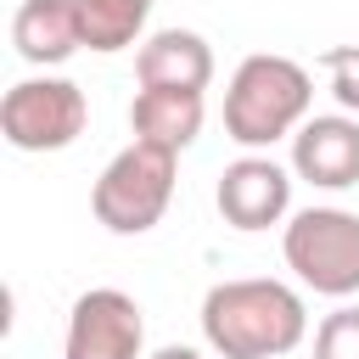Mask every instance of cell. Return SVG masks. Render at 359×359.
Instances as JSON below:
<instances>
[{
  "instance_id": "6da1fadb",
  "label": "cell",
  "mask_w": 359,
  "mask_h": 359,
  "mask_svg": "<svg viewBox=\"0 0 359 359\" xmlns=\"http://www.w3.org/2000/svg\"><path fill=\"white\" fill-rule=\"evenodd\" d=\"M202 342L219 359H280L309 337V309L286 280H219L202 297Z\"/></svg>"
},
{
  "instance_id": "7a4b0ae2",
  "label": "cell",
  "mask_w": 359,
  "mask_h": 359,
  "mask_svg": "<svg viewBox=\"0 0 359 359\" xmlns=\"http://www.w3.org/2000/svg\"><path fill=\"white\" fill-rule=\"evenodd\" d=\"M314 107V84H309V67L292 62V56H275V50H258L247 56L236 73H230V90H224V135L247 151H264L286 135L303 129Z\"/></svg>"
},
{
  "instance_id": "3957f363",
  "label": "cell",
  "mask_w": 359,
  "mask_h": 359,
  "mask_svg": "<svg viewBox=\"0 0 359 359\" xmlns=\"http://www.w3.org/2000/svg\"><path fill=\"white\" fill-rule=\"evenodd\" d=\"M174 168H180V151H163L151 140H129L101 168V180L90 191L95 219L112 236H146L174 202Z\"/></svg>"
},
{
  "instance_id": "277c9868",
  "label": "cell",
  "mask_w": 359,
  "mask_h": 359,
  "mask_svg": "<svg viewBox=\"0 0 359 359\" xmlns=\"http://www.w3.org/2000/svg\"><path fill=\"white\" fill-rule=\"evenodd\" d=\"M286 269L320 297L359 292V213L348 208H303L280 230Z\"/></svg>"
},
{
  "instance_id": "5b68a950",
  "label": "cell",
  "mask_w": 359,
  "mask_h": 359,
  "mask_svg": "<svg viewBox=\"0 0 359 359\" xmlns=\"http://www.w3.org/2000/svg\"><path fill=\"white\" fill-rule=\"evenodd\" d=\"M90 123V101L73 79L39 73V79H17L0 95V135L11 151H62L84 135Z\"/></svg>"
},
{
  "instance_id": "8992f818",
  "label": "cell",
  "mask_w": 359,
  "mask_h": 359,
  "mask_svg": "<svg viewBox=\"0 0 359 359\" xmlns=\"http://www.w3.org/2000/svg\"><path fill=\"white\" fill-rule=\"evenodd\" d=\"M62 359H146V314L118 286H90L62 331Z\"/></svg>"
},
{
  "instance_id": "52a82bcc",
  "label": "cell",
  "mask_w": 359,
  "mask_h": 359,
  "mask_svg": "<svg viewBox=\"0 0 359 359\" xmlns=\"http://www.w3.org/2000/svg\"><path fill=\"white\" fill-rule=\"evenodd\" d=\"M213 202H219V219L230 230H247V236L269 230V224H280L292 213V168H280L264 151H247L219 174Z\"/></svg>"
},
{
  "instance_id": "ba28073f",
  "label": "cell",
  "mask_w": 359,
  "mask_h": 359,
  "mask_svg": "<svg viewBox=\"0 0 359 359\" xmlns=\"http://www.w3.org/2000/svg\"><path fill=\"white\" fill-rule=\"evenodd\" d=\"M292 174L320 191L359 185V118L353 112H314L292 135Z\"/></svg>"
},
{
  "instance_id": "9c48e42d",
  "label": "cell",
  "mask_w": 359,
  "mask_h": 359,
  "mask_svg": "<svg viewBox=\"0 0 359 359\" xmlns=\"http://www.w3.org/2000/svg\"><path fill=\"white\" fill-rule=\"evenodd\" d=\"M135 79L151 84V90H208L213 45L191 28H157L135 50Z\"/></svg>"
},
{
  "instance_id": "30bf717a",
  "label": "cell",
  "mask_w": 359,
  "mask_h": 359,
  "mask_svg": "<svg viewBox=\"0 0 359 359\" xmlns=\"http://www.w3.org/2000/svg\"><path fill=\"white\" fill-rule=\"evenodd\" d=\"M11 45L28 67H56L73 50H84V17L79 0H22L11 17Z\"/></svg>"
},
{
  "instance_id": "8fae6325",
  "label": "cell",
  "mask_w": 359,
  "mask_h": 359,
  "mask_svg": "<svg viewBox=\"0 0 359 359\" xmlns=\"http://www.w3.org/2000/svg\"><path fill=\"white\" fill-rule=\"evenodd\" d=\"M202 90H151L140 84L129 101V129L135 140H151L163 151H185L202 135Z\"/></svg>"
},
{
  "instance_id": "7c38bea8",
  "label": "cell",
  "mask_w": 359,
  "mask_h": 359,
  "mask_svg": "<svg viewBox=\"0 0 359 359\" xmlns=\"http://www.w3.org/2000/svg\"><path fill=\"white\" fill-rule=\"evenodd\" d=\"M157 0H79V17H84V50H129L140 45V28L151 17Z\"/></svg>"
},
{
  "instance_id": "4fadbf2b",
  "label": "cell",
  "mask_w": 359,
  "mask_h": 359,
  "mask_svg": "<svg viewBox=\"0 0 359 359\" xmlns=\"http://www.w3.org/2000/svg\"><path fill=\"white\" fill-rule=\"evenodd\" d=\"M314 359H359V309L342 303L314 325Z\"/></svg>"
},
{
  "instance_id": "5bb4252c",
  "label": "cell",
  "mask_w": 359,
  "mask_h": 359,
  "mask_svg": "<svg viewBox=\"0 0 359 359\" xmlns=\"http://www.w3.org/2000/svg\"><path fill=\"white\" fill-rule=\"evenodd\" d=\"M320 67L331 79V95L342 112H359V45H331L320 50Z\"/></svg>"
},
{
  "instance_id": "9a60e30c",
  "label": "cell",
  "mask_w": 359,
  "mask_h": 359,
  "mask_svg": "<svg viewBox=\"0 0 359 359\" xmlns=\"http://www.w3.org/2000/svg\"><path fill=\"white\" fill-rule=\"evenodd\" d=\"M151 359H202V353H196V348H185V342H174V348H157Z\"/></svg>"
}]
</instances>
